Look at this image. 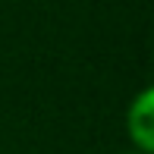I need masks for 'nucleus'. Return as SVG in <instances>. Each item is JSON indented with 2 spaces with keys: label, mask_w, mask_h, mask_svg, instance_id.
<instances>
[{
  "label": "nucleus",
  "mask_w": 154,
  "mask_h": 154,
  "mask_svg": "<svg viewBox=\"0 0 154 154\" xmlns=\"http://www.w3.org/2000/svg\"><path fill=\"white\" fill-rule=\"evenodd\" d=\"M151 88H145L142 94L135 97V104L129 107V116H126V123H129V138L135 142L138 154H151L154 151V116H151Z\"/></svg>",
  "instance_id": "1"
},
{
  "label": "nucleus",
  "mask_w": 154,
  "mask_h": 154,
  "mask_svg": "<svg viewBox=\"0 0 154 154\" xmlns=\"http://www.w3.org/2000/svg\"><path fill=\"white\" fill-rule=\"evenodd\" d=\"M135 154H138V151H135Z\"/></svg>",
  "instance_id": "2"
}]
</instances>
